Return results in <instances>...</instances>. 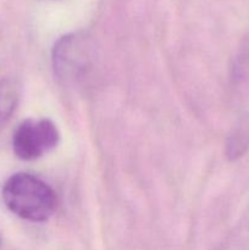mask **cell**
<instances>
[{
    "instance_id": "3957f363",
    "label": "cell",
    "mask_w": 249,
    "mask_h": 250,
    "mask_svg": "<svg viewBox=\"0 0 249 250\" xmlns=\"http://www.w3.org/2000/svg\"><path fill=\"white\" fill-rule=\"evenodd\" d=\"M55 75L65 83L76 82L89 66V49L84 36L71 33L63 36L53 49Z\"/></svg>"
},
{
    "instance_id": "277c9868",
    "label": "cell",
    "mask_w": 249,
    "mask_h": 250,
    "mask_svg": "<svg viewBox=\"0 0 249 250\" xmlns=\"http://www.w3.org/2000/svg\"><path fill=\"white\" fill-rule=\"evenodd\" d=\"M21 98V85L14 78L0 80V131L11 119Z\"/></svg>"
},
{
    "instance_id": "7a4b0ae2",
    "label": "cell",
    "mask_w": 249,
    "mask_h": 250,
    "mask_svg": "<svg viewBox=\"0 0 249 250\" xmlns=\"http://www.w3.org/2000/svg\"><path fill=\"white\" fill-rule=\"evenodd\" d=\"M58 142V128L50 120L29 119L20 124L15 131L12 148L17 158L32 161L53 150Z\"/></svg>"
},
{
    "instance_id": "6da1fadb",
    "label": "cell",
    "mask_w": 249,
    "mask_h": 250,
    "mask_svg": "<svg viewBox=\"0 0 249 250\" xmlns=\"http://www.w3.org/2000/svg\"><path fill=\"white\" fill-rule=\"evenodd\" d=\"M2 200L12 214L32 222H44L54 214L56 195L41 178L29 173L12 175L2 188Z\"/></svg>"
}]
</instances>
